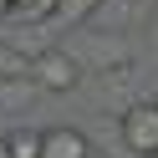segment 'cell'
I'll return each instance as SVG.
<instances>
[{
	"mask_svg": "<svg viewBox=\"0 0 158 158\" xmlns=\"http://www.w3.org/2000/svg\"><path fill=\"white\" fill-rule=\"evenodd\" d=\"M123 143L133 158H158V102H138L123 112Z\"/></svg>",
	"mask_w": 158,
	"mask_h": 158,
	"instance_id": "6da1fadb",
	"label": "cell"
},
{
	"mask_svg": "<svg viewBox=\"0 0 158 158\" xmlns=\"http://www.w3.org/2000/svg\"><path fill=\"white\" fill-rule=\"evenodd\" d=\"M41 158H92L87 138L77 127H46L41 133Z\"/></svg>",
	"mask_w": 158,
	"mask_h": 158,
	"instance_id": "7a4b0ae2",
	"label": "cell"
},
{
	"mask_svg": "<svg viewBox=\"0 0 158 158\" xmlns=\"http://www.w3.org/2000/svg\"><path fill=\"white\" fill-rule=\"evenodd\" d=\"M36 72H41V87H51V92H72V87L82 82V72H77V66L66 61L61 51L41 56V61H36Z\"/></svg>",
	"mask_w": 158,
	"mask_h": 158,
	"instance_id": "3957f363",
	"label": "cell"
},
{
	"mask_svg": "<svg viewBox=\"0 0 158 158\" xmlns=\"http://www.w3.org/2000/svg\"><path fill=\"white\" fill-rule=\"evenodd\" d=\"M0 148H5V158H41V133H10Z\"/></svg>",
	"mask_w": 158,
	"mask_h": 158,
	"instance_id": "277c9868",
	"label": "cell"
},
{
	"mask_svg": "<svg viewBox=\"0 0 158 158\" xmlns=\"http://www.w3.org/2000/svg\"><path fill=\"white\" fill-rule=\"evenodd\" d=\"M31 5H41V0H0V10H31Z\"/></svg>",
	"mask_w": 158,
	"mask_h": 158,
	"instance_id": "5b68a950",
	"label": "cell"
}]
</instances>
